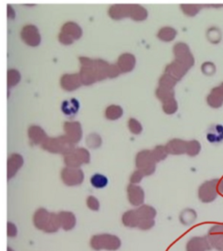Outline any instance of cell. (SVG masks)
Listing matches in <instances>:
<instances>
[{
	"mask_svg": "<svg viewBox=\"0 0 223 251\" xmlns=\"http://www.w3.org/2000/svg\"><path fill=\"white\" fill-rule=\"evenodd\" d=\"M219 179L208 180L200 186L199 196L200 200L205 203H209L216 200L219 194L218 191Z\"/></svg>",
	"mask_w": 223,
	"mask_h": 251,
	"instance_id": "cell-1",
	"label": "cell"
},
{
	"mask_svg": "<svg viewBox=\"0 0 223 251\" xmlns=\"http://www.w3.org/2000/svg\"><path fill=\"white\" fill-rule=\"evenodd\" d=\"M208 239L212 248L217 251H223V224H216L210 227Z\"/></svg>",
	"mask_w": 223,
	"mask_h": 251,
	"instance_id": "cell-2",
	"label": "cell"
},
{
	"mask_svg": "<svg viewBox=\"0 0 223 251\" xmlns=\"http://www.w3.org/2000/svg\"><path fill=\"white\" fill-rule=\"evenodd\" d=\"M211 249L208 238L196 237L188 243V251H208Z\"/></svg>",
	"mask_w": 223,
	"mask_h": 251,
	"instance_id": "cell-3",
	"label": "cell"
},
{
	"mask_svg": "<svg viewBox=\"0 0 223 251\" xmlns=\"http://www.w3.org/2000/svg\"><path fill=\"white\" fill-rule=\"evenodd\" d=\"M207 138L211 143H220L223 141V126L221 124L212 125L208 129Z\"/></svg>",
	"mask_w": 223,
	"mask_h": 251,
	"instance_id": "cell-4",
	"label": "cell"
},
{
	"mask_svg": "<svg viewBox=\"0 0 223 251\" xmlns=\"http://www.w3.org/2000/svg\"><path fill=\"white\" fill-rule=\"evenodd\" d=\"M207 100H208V105L214 108H220L223 105V95H221L213 89L211 90V93L208 94Z\"/></svg>",
	"mask_w": 223,
	"mask_h": 251,
	"instance_id": "cell-5",
	"label": "cell"
},
{
	"mask_svg": "<svg viewBox=\"0 0 223 251\" xmlns=\"http://www.w3.org/2000/svg\"><path fill=\"white\" fill-rule=\"evenodd\" d=\"M91 182L95 188H103L107 184V179L100 174H95L94 176L92 177Z\"/></svg>",
	"mask_w": 223,
	"mask_h": 251,
	"instance_id": "cell-6",
	"label": "cell"
},
{
	"mask_svg": "<svg viewBox=\"0 0 223 251\" xmlns=\"http://www.w3.org/2000/svg\"><path fill=\"white\" fill-rule=\"evenodd\" d=\"M202 69H203V71L207 69L206 72H204L206 75H214V74L216 73V66L211 62L205 63L203 65V67H202Z\"/></svg>",
	"mask_w": 223,
	"mask_h": 251,
	"instance_id": "cell-7",
	"label": "cell"
},
{
	"mask_svg": "<svg viewBox=\"0 0 223 251\" xmlns=\"http://www.w3.org/2000/svg\"><path fill=\"white\" fill-rule=\"evenodd\" d=\"M213 90L216 91V92H217L218 94H220L221 95H223V82L221 83L220 85L216 86V87H214V88H213Z\"/></svg>",
	"mask_w": 223,
	"mask_h": 251,
	"instance_id": "cell-8",
	"label": "cell"
},
{
	"mask_svg": "<svg viewBox=\"0 0 223 251\" xmlns=\"http://www.w3.org/2000/svg\"><path fill=\"white\" fill-rule=\"evenodd\" d=\"M218 191L220 194L223 195V179H219V182H218Z\"/></svg>",
	"mask_w": 223,
	"mask_h": 251,
	"instance_id": "cell-9",
	"label": "cell"
},
{
	"mask_svg": "<svg viewBox=\"0 0 223 251\" xmlns=\"http://www.w3.org/2000/svg\"></svg>",
	"mask_w": 223,
	"mask_h": 251,
	"instance_id": "cell-10",
	"label": "cell"
}]
</instances>
